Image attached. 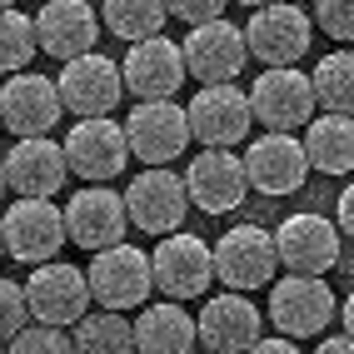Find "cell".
I'll list each match as a JSON object with an SVG mask.
<instances>
[{"instance_id": "obj_39", "label": "cell", "mask_w": 354, "mask_h": 354, "mask_svg": "<svg viewBox=\"0 0 354 354\" xmlns=\"http://www.w3.org/2000/svg\"><path fill=\"white\" fill-rule=\"evenodd\" d=\"M6 10H15V0H6Z\"/></svg>"}, {"instance_id": "obj_17", "label": "cell", "mask_w": 354, "mask_h": 354, "mask_svg": "<svg viewBox=\"0 0 354 354\" xmlns=\"http://www.w3.org/2000/svg\"><path fill=\"white\" fill-rule=\"evenodd\" d=\"M190 110V130L205 150H230L250 135L254 120V105H250V90L240 85H200V95L185 105Z\"/></svg>"}, {"instance_id": "obj_9", "label": "cell", "mask_w": 354, "mask_h": 354, "mask_svg": "<svg viewBox=\"0 0 354 354\" xmlns=\"http://www.w3.org/2000/svg\"><path fill=\"white\" fill-rule=\"evenodd\" d=\"M185 205H190V185L175 170H140L125 185V209H130V225L170 240L185 225Z\"/></svg>"}, {"instance_id": "obj_33", "label": "cell", "mask_w": 354, "mask_h": 354, "mask_svg": "<svg viewBox=\"0 0 354 354\" xmlns=\"http://www.w3.org/2000/svg\"><path fill=\"white\" fill-rule=\"evenodd\" d=\"M170 15H180L185 26H209V20H225V0H165Z\"/></svg>"}, {"instance_id": "obj_2", "label": "cell", "mask_w": 354, "mask_h": 354, "mask_svg": "<svg viewBox=\"0 0 354 354\" xmlns=\"http://www.w3.org/2000/svg\"><path fill=\"white\" fill-rule=\"evenodd\" d=\"M26 295H30V319L50 324V329H75L90 315V304H95L90 274L80 265H65V259H50V265L30 270Z\"/></svg>"}, {"instance_id": "obj_14", "label": "cell", "mask_w": 354, "mask_h": 354, "mask_svg": "<svg viewBox=\"0 0 354 354\" xmlns=\"http://www.w3.org/2000/svg\"><path fill=\"white\" fill-rule=\"evenodd\" d=\"M65 115V95L55 80L45 75H10L6 90H0V120L15 140H45Z\"/></svg>"}, {"instance_id": "obj_11", "label": "cell", "mask_w": 354, "mask_h": 354, "mask_svg": "<svg viewBox=\"0 0 354 354\" xmlns=\"http://www.w3.org/2000/svg\"><path fill=\"white\" fill-rule=\"evenodd\" d=\"M70 160H65V140H15L0 160V180L6 190H15V200H50L65 190Z\"/></svg>"}, {"instance_id": "obj_26", "label": "cell", "mask_w": 354, "mask_h": 354, "mask_svg": "<svg viewBox=\"0 0 354 354\" xmlns=\"http://www.w3.org/2000/svg\"><path fill=\"white\" fill-rule=\"evenodd\" d=\"M70 339H75V354H140L135 349V319H125L120 310L85 315L70 329Z\"/></svg>"}, {"instance_id": "obj_24", "label": "cell", "mask_w": 354, "mask_h": 354, "mask_svg": "<svg viewBox=\"0 0 354 354\" xmlns=\"http://www.w3.org/2000/svg\"><path fill=\"white\" fill-rule=\"evenodd\" d=\"M200 344V315L180 310L175 299L145 304L135 315V349L140 354H195Z\"/></svg>"}, {"instance_id": "obj_32", "label": "cell", "mask_w": 354, "mask_h": 354, "mask_svg": "<svg viewBox=\"0 0 354 354\" xmlns=\"http://www.w3.org/2000/svg\"><path fill=\"white\" fill-rule=\"evenodd\" d=\"M315 20L324 35H335L339 45L354 40V0H315Z\"/></svg>"}, {"instance_id": "obj_38", "label": "cell", "mask_w": 354, "mask_h": 354, "mask_svg": "<svg viewBox=\"0 0 354 354\" xmlns=\"http://www.w3.org/2000/svg\"><path fill=\"white\" fill-rule=\"evenodd\" d=\"M240 6H250V10H265V6H279V0H240Z\"/></svg>"}, {"instance_id": "obj_7", "label": "cell", "mask_w": 354, "mask_h": 354, "mask_svg": "<svg viewBox=\"0 0 354 354\" xmlns=\"http://www.w3.org/2000/svg\"><path fill=\"white\" fill-rule=\"evenodd\" d=\"M90 290H95V304L100 310H140L155 290V259L135 245H115L105 254H90Z\"/></svg>"}, {"instance_id": "obj_20", "label": "cell", "mask_w": 354, "mask_h": 354, "mask_svg": "<svg viewBox=\"0 0 354 354\" xmlns=\"http://www.w3.org/2000/svg\"><path fill=\"white\" fill-rule=\"evenodd\" d=\"M245 170H250V190H259V195H295L315 165H310L304 140H295V135H270V130H265L259 140H250Z\"/></svg>"}, {"instance_id": "obj_21", "label": "cell", "mask_w": 354, "mask_h": 354, "mask_svg": "<svg viewBox=\"0 0 354 354\" xmlns=\"http://www.w3.org/2000/svg\"><path fill=\"white\" fill-rule=\"evenodd\" d=\"M259 339H265V319L250 304V295H209L200 310V344L209 354H250Z\"/></svg>"}, {"instance_id": "obj_30", "label": "cell", "mask_w": 354, "mask_h": 354, "mask_svg": "<svg viewBox=\"0 0 354 354\" xmlns=\"http://www.w3.org/2000/svg\"><path fill=\"white\" fill-rule=\"evenodd\" d=\"M6 354H75V339H70L65 329L35 324V329H26L20 339H10V344H6Z\"/></svg>"}, {"instance_id": "obj_16", "label": "cell", "mask_w": 354, "mask_h": 354, "mask_svg": "<svg viewBox=\"0 0 354 354\" xmlns=\"http://www.w3.org/2000/svg\"><path fill=\"white\" fill-rule=\"evenodd\" d=\"M155 290L165 299H200L209 290V279L215 274V250H209L200 234H170V240L155 245Z\"/></svg>"}, {"instance_id": "obj_5", "label": "cell", "mask_w": 354, "mask_h": 354, "mask_svg": "<svg viewBox=\"0 0 354 354\" xmlns=\"http://www.w3.org/2000/svg\"><path fill=\"white\" fill-rule=\"evenodd\" d=\"M339 315V299L335 290L315 274H285L274 279L270 290V324L279 329L285 339H315L329 329V319Z\"/></svg>"}, {"instance_id": "obj_10", "label": "cell", "mask_w": 354, "mask_h": 354, "mask_svg": "<svg viewBox=\"0 0 354 354\" xmlns=\"http://www.w3.org/2000/svg\"><path fill=\"white\" fill-rule=\"evenodd\" d=\"M60 95H65V110L75 115V120H105V115L120 105L125 95V70L120 60H110V55H80V60H70L60 75Z\"/></svg>"}, {"instance_id": "obj_13", "label": "cell", "mask_w": 354, "mask_h": 354, "mask_svg": "<svg viewBox=\"0 0 354 354\" xmlns=\"http://www.w3.org/2000/svg\"><path fill=\"white\" fill-rule=\"evenodd\" d=\"M185 185H190V205L200 215H230L250 195V170L245 155L234 150H200L185 165Z\"/></svg>"}, {"instance_id": "obj_40", "label": "cell", "mask_w": 354, "mask_h": 354, "mask_svg": "<svg viewBox=\"0 0 354 354\" xmlns=\"http://www.w3.org/2000/svg\"><path fill=\"white\" fill-rule=\"evenodd\" d=\"M195 354H209V349H195Z\"/></svg>"}, {"instance_id": "obj_8", "label": "cell", "mask_w": 354, "mask_h": 354, "mask_svg": "<svg viewBox=\"0 0 354 354\" xmlns=\"http://www.w3.org/2000/svg\"><path fill=\"white\" fill-rule=\"evenodd\" d=\"M310 35H315V20L290 0L250 10V26H245L250 55L265 70H295V60H304V50H310Z\"/></svg>"}, {"instance_id": "obj_27", "label": "cell", "mask_w": 354, "mask_h": 354, "mask_svg": "<svg viewBox=\"0 0 354 354\" xmlns=\"http://www.w3.org/2000/svg\"><path fill=\"white\" fill-rule=\"evenodd\" d=\"M165 15H170L165 0H105V30L130 40V45L155 40L160 26H165Z\"/></svg>"}, {"instance_id": "obj_12", "label": "cell", "mask_w": 354, "mask_h": 354, "mask_svg": "<svg viewBox=\"0 0 354 354\" xmlns=\"http://www.w3.org/2000/svg\"><path fill=\"white\" fill-rule=\"evenodd\" d=\"M65 160L70 175H80L85 185H105L130 165V135L120 120H75L65 135Z\"/></svg>"}, {"instance_id": "obj_31", "label": "cell", "mask_w": 354, "mask_h": 354, "mask_svg": "<svg viewBox=\"0 0 354 354\" xmlns=\"http://www.w3.org/2000/svg\"><path fill=\"white\" fill-rule=\"evenodd\" d=\"M26 315H30V295H26V285L6 279V285H0V335H6V344L26 335Z\"/></svg>"}, {"instance_id": "obj_34", "label": "cell", "mask_w": 354, "mask_h": 354, "mask_svg": "<svg viewBox=\"0 0 354 354\" xmlns=\"http://www.w3.org/2000/svg\"><path fill=\"white\" fill-rule=\"evenodd\" d=\"M250 354H304V349H299L295 339H285V335H270V339H259Z\"/></svg>"}, {"instance_id": "obj_1", "label": "cell", "mask_w": 354, "mask_h": 354, "mask_svg": "<svg viewBox=\"0 0 354 354\" xmlns=\"http://www.w3.org/2000/svg\"><path fill=\"white\" fill-rule=\"evenodd\" d=\"M279 270H285V259H279L274 230L234 225V230L220 234V245H215V274H220L225 290H234V295L265 290V285H274Z\"/></svg>"}, {"instance_id": "obj_19", "label": "cell", "mask_w": 354, "mask_h": 354, "mask_svg": "<svg viewBox=\"0 0 354 354\" xmlns=\"http://www.w3.org/2000/svg\"><path fill=\"white\" fill-rule=\"evenodd\" d=\"M250 60V40L245 26H230V20H209L185 35V65L200 85H234V75Z\"/></svg>"}, {"instance_id": "obj_3", "label": "cell", "mask_w": 354, "mask_h": 354, "mask_svg": "<svg viewBox=\"0 0 354 354\" xmlns=\"http://www.w3.org/2000/svg\"><path fill=\"white\" fill-rule=\"evenodd\" d=\"M125 135H130V155L145 165V170H170V160H180L185 145L195 140L190 110L175 105V100L135 105V110L125 115Z\"/></svg>"}, {"instance_id": "obj_29", "label": "cell", "mask_w": 354, "mask_h": 354, "mask_svg": "<svg viewBox=\"0 0 354 354\" xmlns=\"http://www.w3.org/2000/svg\"><path fill=\"white\" fill-rule=\"evenodd\" d=\"M35 50H40V30H35V20H30V15H20V10H6V15H0V65H6L10 75H26Z\"/></svg>"}, {"instance_id": "obj_35", "label": "cell", "mask_w": 354, "mask_h": 354, "mask_svg": "<svg viewBox=\"0 0 354 354\" xmlns=\"http://www.w3.org/2000/svg\"><path fill=\"white\" fill-rule=\"evenodd\" d=\"M339 230H344L349 240H354V180H349L344 190H339Z\"/></svg>"}, {"instance_id": "obj_37", "label": "cell", "mask_w": 354, "mask_h": 354, "mask_svg": "<svg viewBox=\"0 0 354 354\" xmlns=\"http://www.w3.org/2000/svg\"><path fill=\"white\" fill-rule=\"evenodd\" d=\"M339 315H344V335L354 339V290L344 295V310H339Z\"/></svg>"}, {"instance_id": "obj_36", "label": "cell", "mask_w": 354, "mask_h": 354, "mask_svg": "<svg viewBox=\"0 0 354 354\" xmlns=\"http://www.w3.org/2000/svg\"><path fill=\"white\" fill-rule=\"evenodd\" d=\"M315 354H354V339L349 335H329V339L315 344Z\"/></svg>"}, {"instance_id": "obj_22", "label": "cell", "mask_w": 354, "mask_h": 354, "mask_svg": "<svg viewBox=\"0 0 354 354\" xmlns=\"http://www.w3.org/2000/svg\"><path fill=\"white\" fill-rule=\"evenodd\" d=\"M35 30H40V50L55 55L60 65H70L80 55H95L100 15L85 0H45V10L35 15Z\"/></svg>"}, {"instance_id": "obj_4", "label": "cell", "mask_w": 354, "mask_h": 354, "mask_svg": "<svg viewBox=\"0 0 354 354\" xmlns=\"http://www.w3.org/2000/svg\"><path fill=\"white\" fill-rule=\"evenodd\" d=\"M250 105H254V120L265 125L270 135H290V130H310L315 125V80L304 70H259L254 85H250Z\"/></svg>"}, {"instance_id": "obj_15", "label": "cell", "mask_w": 354, "mask_h": 354, "mask_svg": "<svg viewBox=\"0 0 354 354\" xmlns=\"http://www.w3.org/2000/svg\"><path fill=\"white\" fill-rule=\"evenodd\" d=\"M65 225H70V245H80L90 254H105L115 245H125V230H130V209H125V195L115 190H75L65 200Z\"/></svg>"}, {"instance_id": "obj_25", "label": "cell", "mask_w": 354, "mask_h": 354, "mask_svg": "<svg viewBox=\"0 0 354 354\" xmlns=\"http://www.w3.org/2000/svg\"><path fill=\"white\" fill-rule=\"evenodd\" d=\"M304 150L319 175H349L354 170V115H315L304 130Z\"/></svg>"}, {"instance_id": "obj_23", "label": "cell", "mask_w": 354, "mask_h": 354, "mask_svg": "<svg viewBox=\"0 0 354 354\" xmlns=\"http://www.w3.org/2000/svg\"><path fill=\"white\" fill-rule=\"evenodd\" d=\"M279 240V259L295 274H315L324 279V270L339 265V225H329L324 215H290L274 230Z\"/></svg>"}, {"instance_id": "obj_6", "label": "cell", "mask_w": 354, "mask_h": 354, "mask_svg": "<svg viewBox=\"0 0 354 354\" xmlns=\"http://www.w3.org/2000/svg\"><path fill=\"white\" fill-rule=\"evenodd\" d=\"M0 234H6V254L15 265L40 270L70 240V225H65V209H55V200H10Z\"/></svg>"}, {"instance_id": "obj_28", "label": "cell", "mask_w": 354, "mask_h": 354, "mask_svg": "<svg viewBox=\"0 0 354 354\" xmlns=\"http://www.w3.org/2000/svg\"><path fill=\"white\" fill-rule=\"evenodd\" d=\"M310 80H315V95H319L324 115H354V50L324 55L310 70Z\"/></svg>"}, {"instance_id": "obj_18", "label": "cell", "mask_w": 354, "mask_h": 354, "mask_svg": "<svg viewBox=\"0 0 354 354\" xmlns=\"http://www.w3.org/2000/svg\"><path fill=\"white\" fill-rule=\"evenodd\" d=\"M120 70H125V90H130L140 105L175 100V90L185 85V75H190V65H185V45L165 40V35L130 45L125 60H120Z\"/></svg>"}]
</instances>
